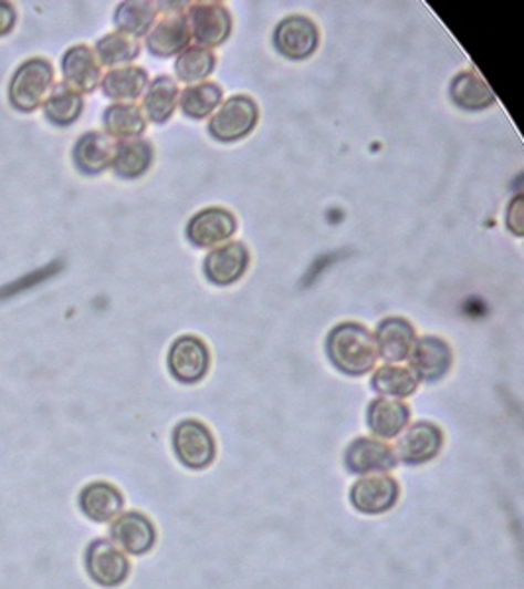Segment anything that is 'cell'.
Wrapping results in <instances>:
<instances>
[{"instance_id": "cell-11", "label": "cell", "mask_w": 524, "mask_h": 589, "mask_svg": "<svg viewBox=\"0 0 524 589\" xmlns=\"http://www.w3.org/2000/svg\"><path fill=\"white\" fill-rule=\"evenodd\" d=\"M169 372L177 382L197 383L209 372V348L199 337H181L169 350Z\"/></svg>"}, {"instance_id": "cell-3", "label": "cell", "mask_w": 524, "mask_h": 589, "mask_svg": "<svg viewBox=\"0 0 524 589\" xmlns=\"http://www.w3.org/2000/svg\"><path fill=\"white\" fill-rule=\"evenodd\" d=\"M174 451L185 468L205 469L214 462L217 442L209 426L202 425L201 421L187 418L175 426Z\"/></svg>"}, {"instance_id": "cell-9", "label": "cell", "mask_w": 524, "mask_h": 589, "mask_svg": "<svg viewBox=\"0 0 524 589\" xmlns=\"http://www.w3.org/2000/svg\"><path fill=\"white\" fill-rule=\"evenodd\" d=\"M344 464L352 474L369 476V474H385L394 469L399 464V459H397L394 446L377 438L361 436L349 444L348 451L344 454Z\"/></svg>"}, {"instance_id": "cell-28", "label": "cell", "mask_w": 524, "mask_h": 589, "mask_svg": "<svg viewBox=\"0 0 524 589\" xmlns=\"http://www.w3.org/2000/svg\"><path fill=\"white\" fill-rule=\"evenodd\" d=\"M158 18V9L154 2H123L118 4V9L114 12V24L118 28V32L138 38V35H146L149 28L156 24Z\"/></svg>"}, {"instance_id": "cell-22", "label": "cell", "mask_w": 524, "mask_h": 589, "mask_svg": "<svg viewBox=\"0 0 524 589\" xmlns=\"http://www.w3.org/2000/svg\"><path fill=\"white\" fill-rule=\"evenodd\" d=\"M103 93L118 103L136 101L148 89V73L142 68H114L103 78Z\"/></svg>"}, {"instance_id": "cell-1", "label": "cell", "mask_w": 524, "mask_h": 589, "mask_svg": "<svg viewBox=\"0 0 524 589\" xmlns=\"http://www.w3.org/2000/svg\"><path fill=\"white\" fill-rule=\"evenodd\" d=\"M326 350L333 364L348 375H364L376 368V337L358 322H342L331 332Z\"/></svg>"}, {"instance_id": "cell-14", "label": "cell", "mask_w": 524, "mask_h": 589, "mask_svg": "<svg viewBox=\"0 0 524 589\" xmlns=\"http://www.w3.org/2000/svg\"><path fill=\"white\" fill-rule=\"evenodd\" d=\"M273 42L285 58L305 60L318 45V30L308 18L289 17L275 30Z\"/></svg>"}, {"instance_id": "cell-30", "label": "cell", "mask_w": 524, "mask_h": 589, "mask_svg": "<svg viewBox=\"0 0 524 589\" xmlns=\"http://www.w3.org/2000/svg\"><path fill=\"white\" fill-rule=\"evenodd\" d=\"M96 60L101 65H108V68H118V65H126L130 61L138 58L140 53V44L136 42V38L123 34V32H113L101 38L96 42Z\"/></svg>"}, {"instance_id": "cell-21", "label": "cell", "mask_w": 524, "mask_h": 589, "mask_svg": "<svg viewBox=\"0 0 524 589\" xmlns=\"http://www.w3.org/2000/svg\"><path fill=\"white\" fill-rule=\"evenodd\" d=\"M114 152L116 144L111 136H106L103 132H87L77 140L73 149V159L83 174H103L106 167L113 165Z\"/></svg>"}, {"instance_id": "cell-34", "label": "cell", "mask_w": 524, "mask_h": 589, "mask_svg": "<svg viewBox=\"0 0 524 589\" xmlns=\"http://www.w3.org/2000/svg\"><path fill=\"white\" fill-rule=\"evenodd\" d=\"M14 24H17V10L10 2L0 0V35L10 34Z\"/></svg>"}, {"instance_id": "cell-12", "label": "cell", "mask_w": 524, "mask_h": 589, "mask_svg": "<svg viewBox=\"0 0 524 589\" xmlns=\"http://www.w3.org/2000/svg\"><path fill=\"white\" fill-rule=\"evenodd\" d=\"M411 370L422 382H438L450 372L452 365V350L444 340L437 337L417 339L409 354Z\"/></svg>"}, {"instance_id": "cell-20", "label": "cell", "mask_w": 524, "mask_h": 589, "mask_svg": "<svg viewBox=\"0 0 524 589\" xmlns=\"http://www.w3.org/2000/svg\"><path fill=\"white\" fill-rule=\"evenodd\" d=\"M417 334L411 322L405 319H385L377 327L376 344L379 355L389 364H399L409 360Z\"/></svg>"}, {"instance_id": "cell-18", "label": "cell", "mask_w": 524, "mask_h": 589, "mask_svg": "<svg viewBox=\"0 0 524 589\" xmlns=\"http://www.w3.org/2000/svg\"><path fill=\"white\" fill-rule=\"evenodd\" d=\"M250 254L242 242H230L210 251L205 260L207 278L217 286H230L244 276Z\"/></svg>"}, {"instance_id": "cell-19", "label": "cell", "mask_w": 524, "mask_h": 589, "mask_svg": "<svg viewBox=\"0 0 524 589\" xmlns=\"http://www.w3.org/2000/svg\"><path fill=\"white\" fill-rule=\"evenodd\" d=\"M80 509L87 519L111 523L123 513L124 495L113 484L93 482L81 489Z\"/></svg>"}, {"instance_id": "cell-23", "label": "cell", "mask_w": 524, "mask_h": 589, "mask_svg": "<svg viewBox=\"0 0 524 589\" xmlns=\"http://www.w3.org/2000/svg\"><path fill=\"white\" fill-rule=\"evenodd\" d=\"M106 136L111 138L136 140L146 131V118L140 106L132 103L111 104L103 116Z\"/></svg>"}, {"instance_id": "cell-33", "label": "cell", "mask_w": 524, "mask_h": 589, "mask_svg": "<svg viewBox=\"0 0 524 589\" xmlns=\"http://www.w3.org/2000/svg\"><path fill=\"white\" fill-rule=\"evenodd\" d=\"M507 225L516 236H523V199L516 197L509 207Z\"/></svg>"}, {"instance_id": "cell-32", "label": "cell", "mask_w": 524, "mask_h": 589, "mask_svg": "<svg viewBox=\"0 0 524 589\" xmlns=\"http://www.w3.org/2000/svg\"><path fill=\"white\" fill-rule=\"evenodd\" d=\"M222 101V89L217 83H199L187 87L181 95V108L191 118H207Z\"/></svg>"}, {"instance_id": "cell-10", "label": "cell", "mask_w": 524, "mask_h": 589, "mask_svg": "<svg viewBox=\"0 0 524 589\" xmlns=\"http://www.w3.org/2000/svg\"><path fill=\"white\" fill-rule=\"evenodd\" d=\"M442 444H444L442 431L434 423L420 421L401 433L395 446V454L397 459H401L405 464L419 466L437 458L438 452L442 451Z\"/></svg>"}, {"instance_id": "cell-13", "label": "cell", "mask_w": 524, "mask_h": 589, "mask_svg": "<svg viewBox=\"0 0 524 589\" xmlns=\"http://www.w3.org/2000/svg\"><path fill=\"white\" fill-rule=\"evenodd\" d=\"M237 232V218L227 208H205L191 218L187 226V236L195 246L210 248L227 242Z\"/></svg>"}, {"instance_id": "cell-26", "label": "cell", "mask_w": 524, "mask_h": 589, "mask_svg": "<svg viewBox=\"0 0 524 589\" xmlns=\"http://www.w3.org/2000/svg\"><path fill=\"white\" fill-rule=\"evenodd\" d=\"M374 390L384 397H411L419 390V378L405 365H381L371 378Z\"/></svg>"}, {"instance_id": "cell-29", "label": "cell", "mask_w": 524, "mask_h": 589, "mask_svg": "<svg viewBox=\"0 0 524 589\" xmlns=\"http://www.w3.org/2000/svg\"><path fill=\"white\" fill-rule=\"evenodd\" d=\"M177 104H179V87L174 79L167 75L156 79L144 96V111L151 122L169 121Z\"/></svg>"}, {"instance_id": "cell-4", "label": "cell", "mask_w": 524, "mask_h": 589, "mask_svg": "<svg viewBox=\"0 0 524 589\" xmlns=\"http://www.w3.org/2000/svg\"><path fill=\"white\" fill-rule=\"evenodd\" d=\"M85 568L88 578L101 588H118L130 576V560L113 540L96 538L87 546Z\"/></svg>"}, {"instance_id": "cell-31", "label": "cell", "mask_w": 524, "mask_h": 589, "mask_svg": "<svg viewBox=\"0 0 524 589\" xmlns=\"http://www.w3.org/2000/svg\"><path fill=\"white\" fill-rule=\"evenodd\" d=\"M214 65H217L214 53L201 45H192L179 53V58L175 61V73L184 83H197L209 78Z\"/></svg>"}, {"instance_id": "cell-5", "label": "cell", "mask_w": 524, "mask_h": 589, "mask_svg": "<svg viewBox=\"0 0 524 589\" xmlns=\"http://www.w3.org/2000/svg\"><path fill=\"white\" fill-rule=\"evenodd\" d=\"M258 124V106L250 96L238 95L222 103L210 118L209 132L220 142L244 138Z\"/></svg>"}, {"instance_id": "cell-7", "label": "cell", "mask_w": 524, "mask_h": 589, "mask_svg": "<svg viewBox=\"0 0 524 589\" xmlns=\"http://www.w3.org/2000/svg\"><path fill=\"white\" fill-rule=\"evenodd\" d=\"M189 32L201 48H217L230 35L232 18L222 2H197L187 12Z\"/></svg>"}, {"instance_id": "cell-27", "label": "cell", "mask_w": 524, "mask_h": 589, "mask_svg": "<svg viewBox=\"0 0 524 589\" xmlns=\"http://www.w3.org/2000/svg\"><path fill=\"white\" fill-rule=\"evenodd\" d=\"M83 104V95L75 89L67 87L65 83L53 85L44 103L45 118L57 126H70L80 118Z\"/></svg>"}, {"instance_id": "cell-8", "label": "cell", "mask_w": 524, "mask_h": 589, "mask_svg": "<svg viewBox=\"0 0 524 589\" xmlns=\"http://www.w3.org/2000/svg\"><path fill=\"white\" fill-rule=\"evenodd\" d=\"M111 540L124 555H148L158 540V530L144 513H120L111 525Z\"/></svg>"}, {"instance_id": "cell-24", "label": "cell", "mask_w": 524, "mask_h": 589, "mask_svg": "<svg viewBox=\"0 0 524 589\" xmlns=\"http://www.w3.org/2000/svg\"><path fill=\"white\" fill-rule=\"evenodd\" d=\"M154 159V149L146 140H126L116 144L114 152L113 167L116 175L124 179H136L146 174Z\"/></svg>"}, {"instance_id": "cell-16", "label": "cell", "mask_w": 524, "mask_h": 589, "mask_svg": "<svg viewBox=\"0 0 524 589\" xmlns=\"http://www.w3.org/2000/svg\"><path fill=\"white\" fill-rule=\"evenodd\" d=\"M189 40H191V32H189L187 17L184 12L174 10V12H167L166 17L154 24L146 44L154 55L169 58L175 53L184 52Z\"/></svg>"}, {"instance_id": "cell-15", "label": "cell", "mask_w": 524, "mask_h": 589, "mask_svg": "<svg viewBox=\"0 0 524 589\" xmlns=\"http://www.w3.org/2000/svg\"><path fill=\"white\" fill-rule=\"evenodd\" d=\"M63 83L77 93H93L101 83V63L88 45H73L62 60Z\"/></svg>"}, {"instance_id": "cell-6", "label": "cell", "mask_w": 524, "mask_h": 589, "mask_svg": "<svg viewBox=\"0 0 524 589\" xmlns=\"http://www.w3.org/2000/svg\"><path fill=\"white\" fill-rule=\"evenodd\" d=\"M399 484L387 474L359 477L349 489V502L354 509L364 515H381L391 512L399 502Z\"/></svg>"}, {"instance_id": "cell-17", "label": "cell", "mask_w": 524, "mask_h": 589, "mask_svg": "<svg viewBox=\"0 0 524 589\" xmlns=\"http://www.w3.org/2000/svg\"><path fill=\"white\" fill-rule=\"evenodd\" d=\"M411 409L399 399L377 397L367 407V426L377 438L391 441L407 428Z\"/></svg>"}, {"instance_id": "cell-2", "label": "cell", "mask_w": 524, "mask_h": 589, "mask_svg": "<svg viewBox=\"0 0 524 589\" xmlns=\"http://www.w3.org/2000/svg\"><path fill=\"white\" fill-rule=\"evenodd\" d=\"M53 83H55V78H53L50 61L42 60V58L24 61L10 81V103L20 113H34L35 108H40L48 95L52 93Z\"/></svg>"}, {"instance_id": "cell-25", "label": "cell", "mask_w": 524, "mask_h": 589, "mask_svg": "<svg viewBox=\"0 0 524 589\" xmlns=\"http://www.w3.org/2000/svg\"><path fill=\"white\" fill-rule=\"evenodd\" d=\"M450 95L458 106H463L468 111H481L495 103L493 91L488 87L481 75L473 71H463L460 75H455L450 85Z\"/></svg>"}]
</instances>
